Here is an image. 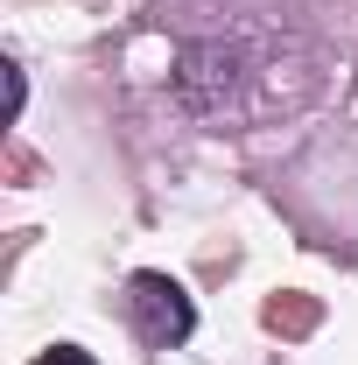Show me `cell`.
<instances>
[{
    "label": "cell",
    "instance_id": "6da1fadb",
    "mask_svg": "<svg viewBox=\"0 0 358 365\" xmlns=\"http://www.w3.org/2000/svg\"><path fill=\"white\" fill-rule=\"evenodd\" d=\"M127 317H134L140 344H155V351H169V344H183L197 330V309H190V295L169 274H134L127 281Z\"/></svg>",
    "mask_w": 358,
    "mask_h": 365
},
{
    "label": "cell",
    "instance_id": "7a4b0ae2",
    "mask_svg": "<svg viewBox=\"0 0 358 365\" xmlns=\"http://www.w3.org/2000/svg\"><path fill=\"white\" fill-rule=\"evenodd\" d=\"M36 365H91V351H78V344H49Z\"/></svg>",
    "mask_w": 358,
    "mask_h": 365
}]
</instances>
